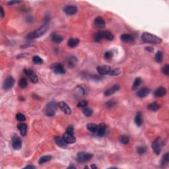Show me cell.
Returning a JSON list of instances; mask_svg holds the SVG:
<instances>
[{
	"mask_svg": "<svg viewBox=\"0 0 169 169\" xmlns=\"http://www.w3.org/2000/svg\"><path fill=\"white\" fill-rule=\"evenodd\" d=\"M141 39L145 43L154 44H158L162 42V39L160 37L148 32L143 33L141 35Z\"/></svg>",
	"mask_w": 169,
	"mask_h": 169,
	"instance_id": "obj_1",
	"label": "cell"
},
{
	"mask_svg": "<svg viewBox=\"0 0 169 169\" xmlns=\"http://www.w3.org/2000/svg\"><path fill=\"white\" fill-rule=\"evenodd\" d=\"M48 28V27L47 25L42 26L38 29L34 31L33 32H31L29 34H28L27 36V38L28 40H33L35 39V38H39L46 32Z\"/></svg>",
	"mask_w": 169,
	"mask_h": 169,
	"instance_id": "obj_2",
	"label": "cell"
},
{
	"mask_svg": "<svg viewBox=\"0 0 169 169\" xmlns=\"http://www.w3.org/2000/svg\"><path fill=\"white\" fill-rule=\"evenodd\" d=\"M57 104L54 101H51L47 104L45 108V112L46 116H54L57 110Z\"/></svg>",
	"mask_w": 169,
	"mask_h": 169,
	"instance_id": "obj_3",
	"label": "cell"
},
{
	"mask_svg": "<svg viewBox=\"0 0 169 169\" xmlns=\"http://www.w3.org/2000/svg\"><path fill=\"white\" fill-rule=\"evenodd\" d=\"M92 158V155L89 153L81 152L77 155V160L79 162H85L90 161Z\"/></svg>",
	"mask_w": 169,
	"mask_h": 169,
	"instance_id": "obj_4",
	"label": "cell"
},
{
	"mask_svg": "<svg viewBox=\"0 0 169 169\" xmlns=\"http://www.w3.org/2000/svg\"><path fill=\"white\" fill-rule=\"evenodd\" d=\"M162 141L160 137H157L152 143V148L155 153L156 155H159L161 152V147H162Z\"/></svg>",
	"mask_w": 169,
	"mask_h": 169,
	"instance_id": "obj_5",
	"label": "cell"
},
{
	"mask_svg": "<svg viewBox=\"0 0 169 169\" xmlns=\"http://www.w3.org/2000/svg\"><path fill=\"white\" fill-rule=\"evenodd\" d=\"M24 73H25L26 75L33 83H36L38 82V77L34 71L30 69H25Z\"/></svg>",
	"mask_w": 169,
	"mask_h": 169,
	"instance_id": "obj_6",
	"label": "cell"
},
{
	"mask_svg": "<svg viewBox=\"0 0 169 169\" xmlns=\"http://www.w3.org/2000/svg\"><path fill=\"white\" fill-rule=\"evenodd\" d=\"M15 83V80L11 76H8L5 80L3 83V89L6 91H8L10 89H11L13 87Z\"/></svg>",
	"mask_w": 169,
	"mask_h": 169,
	"instance_id": "obj_7",
	"label": "cell"
},
{
	"mask_svg": "<svg viewBox=\"0 0 169 169\" xmlns=\"http://www.w3.org/2000/svg\"><path fill=\"white\" fill-rule=\"evenodd\" d=\"M22 146L21 140L17 135L14 136L12 139V147L15 150H19Z\"/></svg>",
	"mask_w": 169,
	"mask_h": 169,
	"instance_id": "obj_8",
	"label": "cell"
},
{
	"mask_svg": "<svg viewBox=\"0 0 169 169\" xmlns=\"http://www.w3.org/2000/svg\"><path fill=\"white\" fill-rule=\"evenodd\" d=\"M63 138L67 144L74 143L76 141V139L75 136H73V134H71L67 131L63 134Z\"/></svg>",
	"mask_w": 169,
	"mask_h": 169,
	"instance_id": "obj_9",
	"label": "cell"
},
{
	"mask_svg": "<svg viewBox=\"0 0 169 169\" xmlns=\"http://www.w3.org/2000/svg\"><path fill=\"white\" fill-rule=\"evenodd\" d=\"M63 11L68 15H73L77 13V8L76 6L74 5H67L64 7Z\"/></svg>",
	"mask_w": 169,
	"mask_h": 169,
	"instance_id": "obj_10",
	"label": "cell"
},
{
	"mask_svg": "<svg viewBox=\"0 0 169 169\" xmlns=\"http://www.w3.org/2000/svg\"><path fill=\"white\" fill-rule=\"evenodd\" d=\"M96 69L100 75H106L108 74L112 69L108 66H98L96 67Z\"/></svg>",
	"mask_w": 169,
	"mask_h": 169,
	"instance_id": "obj_11",
	"label": "cell"
},
{
	"mask_svg": "<svg viewBox=\"0 0 169 169\" xmlns=\"http://www.w3.org/2000/svg\"><path fill=\"white\" fill-rule=\"evenodd\" d=\"M101 38L102 39H106L108 40H112L114 39V35L111 32L108 31H100Z\"/></svg>",
	"mask_w": 169,
	"mask_h": 169,
	"instance_id": "obj_12",
	"label": "cell"
},
{
	"mask_svg": "<svg viewBox=\"0 0 169 169\" xmlns=\"http://www.w3.org/2000/svg\"><path fill=\"white\" fill-rule=\"evenodd\" d=\"M58 106L60 108V109L62 110L63 111L65 114H66L69 115L71 113V109L70 108L69 106L65 102H63V101L60 102L58 103Z\"/></svg>",
	"mask_w": 169,
	"mask_h": 169,
	"instance_id": "obj_13",
	"label": "cell"
},
{
	"mask_svg": "<svg viewBox=\"0 0 169 169\" xmlns=\"http://www.w3.org/2000/svg\"><path fill=\"white\" fill-rule=\"evenodd\" d=\"M120 86L119 85H118V84H116V85H114V86H112L111 88L106 90V91L104 92V95L106 96H110V95H112V94L119 91H120Z\"/></svg>",
	"mask_w": 169,
	"mask_h": 169,
	"instance_id": "obj_14",
	"label": "cell"
},
{
	"mask_svg": "<svg viewBox=\"0 0 169 169\" xmlns=\"http://www.w3.org/2000/svg\"><path fill=\"white\" fill-rule=\"evenodd\" d=\"M95 26L98 28H104L105 26V21L102 17H97L95 18L94 21Z\"/></svg>",
	"mask_w": 169,
	"mask_h": 169,
	"instance_id": "obj_15",
	"label": "cell"
},
{
	"mask_svg": "<svg viewBox=\"0 0 169 169\" xmlns=\"http://www.w3.org/2000/svg\"><path fill=\"white\" fill-rule=\"evenodd\" d=\"M166 94V89L164 88V87H159V88L156 89V90L154 92V96L156 98H161V97H162V96H165Z\"/></svg>",
	"mask_w": 169,
	"mask_h": 169,
	"instance_id": "obj_16",
	"label": "cell"
},
{
	"mask_svg": "<svg viewBox=\"0 0 169 169\" xmlns=\"http://www.w3.org/2000/svg\"><path fill=\"white\" fill-rule=\"evenodd\" d=\"M54 71L57 74H64L66 73L64 67L61 63H56L54 66Z\"/></svg>",
	"mask_w": 169,
	"mask_h": 169,
	"instance_id": "obj_17",
	"label": "cell"
},
{
	"mask_svg": "<svg viewBox=\"0 0 169 169\" xmlns=\"http://www.w3.org/2000/svg\"><path fill=\"white\" fill-rule=\"evenodd\" d=\"M17 128L20 131L21 134L22 136H25L27 132V125L25 123H20L17 125Z\"/></svg>",
	"mask_w": 169,
	"mask_h": 169,
	"instance_id": "obj_18",
	"label": "cell"
},
{
	"mask_svg": "<svg viewBox=\"0 0 169 169\" xmlns=\"http://www.w3.org/2000/svg\"><path fill=\"white\" fill-rule=\"evenodd\" d=\"M78 60L77 58L75 56H70L68 59H67V66L69 67H75L76 65L77 64Z\"/></svg>",
	"mask_w": 169,
	"mask_h": 169,
	"instance_id": "obj_19",
	"label": "cell"
},
{
	"mask_svg": "<svg viewBox=\"0 0 169 169\" xmlns=\"http://www.w3.org/2000/svg\"><path fill=\"white\" fill-rule=\"evenodd\" d=\"M150 92V89L148 88H143L141 89H140L138 92H137V95L138 97L139 98H144V97H145L147 96V95L149 94Z\"/></svg>",
	"mask_w": 169,
	"mask_h": 169,
	"instance_id": "obj_20",
	"label": "cell"
},
{
	"mask_svg": "<svg viewBox=\"0 0 169 169\" xmlns=\"http://www.w3.org/2000/svg\"><path fill=\"white\" fill-rule=\"evenodd\" d=\"M120 38H121L122 42H125V43H131L133 41V37L128 34H123L121 35Z\"/></svg>",
	"mask_w": 169,
	"mask_h": 169,
	"instance_id": "obj_21",
	"label": "cell"
},
{
	"mask_svg": "<svg viewBox=\"0 0 169 169\" xmlns=\"http://www.w3.org/2000/svg\"><path fill=\"white\" fill-rule=\"evenodd\" d=\"M105 132H106V126L104 124H101L99 126H98V129L96 131V133L99 137H102L104 136Z\"/></svg>",
	"mask_w": 169,
	"mask_h": 169,
	"instance_id": "obj_22",
	"label": "cell"
},
{
	"mask_svg": "<svg viewBox=\"0 0 169 169\" xmlns=\"http://www.w3.org/2000/svg\"><path fill=\"white\" fill-rule=\"evenodd\" d=\"M54 140L55 141H56V144H57L58 146H60V147H65L67 146V143L65 141V140L63 139V138L56 136V137H54Z\"/></svg>",
	"mask_w": 169,
	"mask_h": 169,
	"instance_id": "obj_23",
	"label": "cell"
},
{
	"mask_svg": "<svg viewBox=\"0 0 169 169\" xmlns=\"http://www.w3.org/2000/svg\"><path fill=\"white\" fill-rule=\"evenodd\" d=\"M135 123L137 126H141L143 123L142 114L140 112H138L136 114V116L135 117Z\"/></svg>",
	"mask_w": 169,
	"mask_h": 169,
	"instance_id": "obj_24",
	"label": "cell"
},
{
	"mask_svg": "<svg viewBox=\"0 0 169 169\" xmlns=\"http://www.w3.org/2000/svg\"><path fill=\"white\" fill-rule=\"evenodd\" d=\"M79 43V40L77 38H70L67 42V45L71 48H75Z\"/></svg>",
	"mask_w": 169,
	"mask_h": 169,
	"instance_id": "obj_25",
	"label": "cell"
},
{
	"mask_svg": "<svg viewBox=\"0 0 169 169\" xmlns=\"http://www.w3.org/2000/svg\"><path fill=\"white\" fill-rule=\"evenodd\" d=\"M147 108H148L149 110L151 111H157L160 108V105L158 103L156 102H153V103L149 104L147 106Z\"/></svg>",
	"mask_w": 169,
	"mask_h": 169,
	"instance_id": "obj_26",
	"label": "cell"
},
{
	"mask_svg": "<svg viewBox=\"0 0 169 169\" xmlns=\"http://www.w3.org/2000/svg\"><path fill=\"white\" fill-rule=\"evenodd\" d=\"M52 159V156L51 155H45V156H42L40 159H39V161H38V163L40 165H42V164L45 163V162H47L48 161H51V159Z\"/></svg>",
	"mask_w": 169,
	"mask_h": 169,
	"instance_id": "obj_27",
	"label": "cell"
},
{
	"mask_svg": "<svg viewBox=\"0 0 169 169\" xmlns=\"http://www.w3.org/2000/svg\"><path fill=\"white\" fill-rule=\"evenodd\" d=\"M87 128L89 131H91L92 133H95L97 131V129H98V126L95 124L93 123H90L88 124L87 126Z\"/></svg>",
	"mask_w": 169,
	"mask_h": 169,
	"instance_id": "obj_28",
	"label": "cell"
},
{
	"mask_svg": "<svg viewBox=\"0 0 169 169\" xmlns=\"http://www.w3.org/2000/svg\"><path fill=\"white\" fill-rule=\"evenodd\" d=\"M52 40L55 43H61L63 41V38L61 35L59 34H54L52 37Z\"/></svg>",
	"mask_w": 169,
	"mask_h": 169,
	"instance_id": "obj_29",
	"label": "cell"
},
{
	"mask_svg": "<svg viewBox=\"0 0 169 169\" xmlns=\"http://www.w3.org/2000/svg\"><path fill=\"white\" fill-rule=\"evenodd\" d=\"M169 162V154L168 153H166L162 157V160H161V166L162 167L165 166L166 165H168Z\"/></svg>",
	"mask_w": 169,
	"mask_h": 169,
	"instance_id": "obj_30",
	"label": "cell"
},
{
	"mask_svg": "<svg viewBox=\"0 0 169 169\" xmlns=\"http://www.w3.org/2000/svg\"><path fill=\"white\" fill-rule=\"evenodd\" d=\"M76 95H78V96H83V95H85V90L81 86H77V87H75V89H74Z\"/></svg>",
	"mask_w": 169,
	"mask_h": 169,
	"instance_id": "obj_31",
	"label": "cell"
},
{
	"mask_svg": "<svg viewBox=\"0 0 169 169\" xmlns=\"http://www.w3.org/2000/svg\"><path fill=\"white\" fill-rule=\"evenodd\" d=\"M162 58H163V54L161 51H159V52H156V54H155V61H156L157 63H161L162 61Z\"/></svg>",
	"mask_w": 169,
	"mask_h": 169,
	"instance_id": "obj_32",
	"label": "cell"
},
{
	"mask_svg": "<svg viewBox=\"0 0 169 169\" xmlns=\"http://www.w3.org/2000/svg\"><path fill=\"white\" fill-rule=\"evenodd\" d=\"M27 85H28V83H27V79L25 78V77H22L19 81V85L21 88L25 89L27 87Z\"/></svg>",
	"mask_w": 169,
	"mask_h": 169,
	"instance_id": "obj_33",
	"label": "cell"
},
{
	"mask_svg": "<svg viewBox=\"0 0 169 169\" xmlns=\"http://www.w3.org/2000/svg\"><path fill=\"white\" fill-rule=\"evenodd\" d=\"M141 79L140 77H137L135 79L134 82H133V84L132 86V89L133 90H136L139 87V86L141 85Z\"/></svg>",
	"mask_w": 169,
	"mask_h": 169,
	"instance_id": "obj_34",
	"label": "cell"
},
{
	"mask_svg": "<svg viewBox=\"0 0 169 169\" xmlns=\"http://www.w3.org/2000/svg\"><path fill=\"white\" fill-rule=\"evenodd\" d=\"M119 140H120V143H122V144L127 145V144L129 143V141H130V138H129V137L127 136L124 135V136H120V138H119Z\"/></svg>",
	"mask_w": 169,
	"mask_h": 169,
	"instance_id": "obj_35",
	"label": "cell"
},
{
	"mask_svg": "<svg viewBox=\"0 0 169 169\" xmlns=\"http://www.w3.org/2000/svg\"><path fill=\"white\" fill-rule=\"evenodd\" d=\"M32 62L35 63V64L40 65L43 63V60L41 58L40 56H34L32 57Z\"/></svg>",
	"mask_w": 169,
	"mask_h": 169,
	"instance_id": "obj_36",
	"label": "cell"
},
{
	"mask_svg": "<svg viewBox=\"0 0 169 169\" xmlns=\"http://www.w3.org/2000/svg\"><path fill=\"white\" fill-rule=\"evenodd\" d=\"M116 104H117V101H116L115 100H110V101H108V102H106L105 106H106L107 108H111L116 106Z\"/></svg>",
	"mask_w": 169,
	"mask_h": 169,
	"instance_id": "obj_37",
	"label": "cell"
},
{
	"mask_svg": "<svg viewBox=\"0 0 169 169\" xmlns=\"http://www.w3.org/2000/svg\"><path fill=\"white\" fill-rule=\"evenodd\" d=\"M83 112L85 115L87 117H90L93 114V111H92V109L89 108H85L83 110Z\"/></svg>",
	"mask_w": 169,
	"mask_h": 169,
	"instance_id": "obj_38",
	"label": "cell"
},
{
	"mask_svg": "<svg viewBox=\"0 0 169 169\" xmlns=\"http://www.w3.org/2000/svg\"><path fill=\"white\" fill-rule=\"evenodd\" d=\"M121 72H122V71H121V69H120V68H116L114 69H111V71H110V73H108V74H109L110 75L113 76L118 75H120V73H121Z\"/></svg>",
	"mask_w": 169,
	"mask_h": 169,
	"instance_id": "obj_39",
	"label": "cell"
},
{
	"mask_svg": "<svg viewBox=\"0 0 169 169\" xmlns=\"http://www.w3.org/2000/svg\"><path fill=\"white\" fill-rule=\"evenodd\" d=\"M16 118H17V120H18L19 122H25V121L26 120L25 116L22 113L17 114L16 115Z\"/></svg>",
	"mask_w": 169,
	"mask_h": 169,
	"instance_id": "obj_40",
	"label": "cell"
},
{
	"mask_svg": "<svg viewBox=\"0 0 169 169\" xmlns=\"http://www.w3.org/2000/svg\"><path fill=\"white\" fill-rule=\"evenodd\" d=\"M147 151V149L144 146H139L137 148V152L139 155H143V154L145 153Z\"/></svg>",
	"mask_w": 169,
	"mask_h": 169,
	"instance_id": "obj_41",
	"label": "cell"
},
{
	"mask_svg": "<svg viewBox=\"0 0 169 169\" xmlns=\"http://www.w3.org/2000/svg\"><path fill=\"white\" fill-rule=\"evenodd\" d=\"M162 72L163 74L166 75H168L169 73V66L168 64H166L162 69Z\"/></svg>",
	"mask_w": 169,
	"mask_h": 169,
	"instance_id": "obj_42",
	"label": "cell"
},
{
	"mask_svg": "<svg viewBox=\"0 0 169 169\" xmlns=\"http://www.w3.org/2000/svg\"><path fill=\"white\" fill-rule=\"evenodd\" d=\"M113 57V53L110 51H107L104 53V58L106 60H110Z\"/></svg>",
	"mask_w": 169,
	"mask_h": 169,
	"instance_id": "obj_43",
	"label": "cell"
},
{
	"mask_svg": "<svg viewBox=\"0 0 169 169\" xmlns=\"http://www.w3.org/2000/svg\"><path fill=\"white\" fill-rule=\"evenodd\" d=\"M87 104H88V102L86 101H80L79 102H78V104H77V107L85 108L87 106Z\"/></svg>",
	"mask_w": 169,
	"mask_h": 169,
	"instance_id": "obj_44",
	"label": "cell"
},
{
	"mask_svg": "<svg viewBox=\"0 0 169 169\" xmlns=\"http://www.w3.org/2000/svg\"><path fill=\"white\" fill-rule=\"evenodd\" d=\"M66 131L71 133V134H73V133H74V128H73V127L72 126H69L68 127H67Z\"/></svg>",
	"mask_w": 169,
	"mask_h": 169,
	"instance_id": "obj_45",
	"label": "cell"
},
{
	"mask_svg": "<svg viewBox=\"0 0 169 169\" xmlns=\"http://www.w3.org/2000/svg\"><path fill=\"white\" fill-rule=\"evenodd\" d=\"M21 1H11V2H8L9 5H13V4H18V3H21Z\"/></svg>",
	"mask_w": 169,
	"mask_h": 169,
	"instance_id": "obj_46",
	"label": "cell"
},
{
	"mask_svg": "<svg viewBox=\"0 0 169 169\" xmlns=\"http://www.w3.org/2000/svg\"><path fill=\"white\" fill-rule=\"evenodd\" d=\"M0 12H1V17H2V18H3L5 15V13H4V10H3V8L2 7V6H1V7H0Z\"/></svg>",
	"mask_w": 169,
	"mask_h": 169,
	"instance_id": "obj_47",
	"label": "cell"
},
{
	"mask_svg": "<svg viewBox=\"0 0 169 169\" xmlns=\"http://www.w3.org/2000/svg\"><path fill=\"white\" fill-rule=\"evenodd\" d=\"M145 49L147 50L148 51V52H153V51L154 50L153 49V48H151V47H146Z\"/></svg>",
	"mask_w": 169,
	"mask_h": 169,
	"instance_id": "obj_48",
	"label": "cell"
},
{
	"mask_svg": "<svg viewBox=\"0 0 169 169\" xmlns=\"http://www.w3.org/2000/svg\"><path fill=\"white\" fill-rule=\"evenodd\" d=\"M35 166H32V165H28V166H26L25 167V168H35Z\"/></svg>",
	"mask_w": 169,
	"mask_h": 169,
	"instance_id": "obj_49",
	"label": "cell"
},
{
	"mask_svg": "<svg viewBox=\"0 0 169 169\" xmlns=\"http://www.w3.org/2000/svg\"><path fill=\"white\" fill-rule=\"evenodd\" d=\"M91 168H97V166L95 165H91Z\"/></svg>",
	"mask_w": 169,
	"mask_h": 169,
	"instance_id": "obj_50",
	"label": "cell"
},
{
	"mask_svg": "<svg viewBox=\"0 0 169 169\" xmlns=\"http://www.w3.org/2000/svg\"><path fill=\"white\" fill-rule=\"evenodd\" d=\"M69 168H75V166H69Z\"/></svg>",
	"mask_w": 169,
	"mask_h": 169,
	"instance_id": "obj_51",
	"label": "cell"
}]
</instances>
